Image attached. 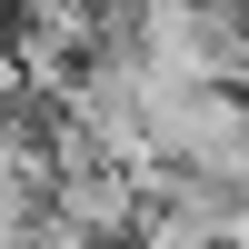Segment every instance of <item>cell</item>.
<instances>
[{
    "label": "cell",
    "mask_w": 249,
    "mask_h": 249,
    "mask_svg": "<svg viewBox=\"0 0 249 249\" xmlns=\"http://www.w3.org/2000/svg\"><path fill=\"white\" fill-rule=\"evenodd\" d=\"M30 210H40V199H20L10 179H0V249H20V239H30Z\"/></svg>",
    "instance_id": "7a4b0ae2"
},
{
    "label": "cell",
    "mask_w": 249,
    "mask_h": 249,
    "mask_svg": "<svg viewBox=\"0 0 249 249\" xmlns=\"http://www.w3.org/2000/svg\"><path fill=\"white\" fill-rule=\"evenodd\" d=\"M0 50H10V30H0Z\"/></svg>",
    "instance_id": "277c9868"
},
{
    "label": "cell",
    "mask_w": 249,
    "mask_h": 249,
    "mask_svg": "<svg viewBox=\"0 0 249 249\" xmlns=\"http://www.w3.org/2000/svg\"><path fill=\"white\" fill-rule=\"evenodd\" d=\"M140 120H150V160L179 179H210L239 190L249 160V100L239 90H170V80H140Z\"/></svg>",
    "instance_id": "6da1fadb"
},
{
    "label": "cell",
    "mask_w": 249,
    "mask_h": 249,
    "mask_svg": "<svg viewBox=\"0 0 249 249\" xmlns=\"http://www.w3.org/2000/svg\"><path fill=\"white\" fill-rule=\"evenodd\" d=\"M20 100H30V90H20V60H10V50H0V120H10V110H20Z\"/></svg>",
    "instance_id": "3957f363"
}]
</instances>
